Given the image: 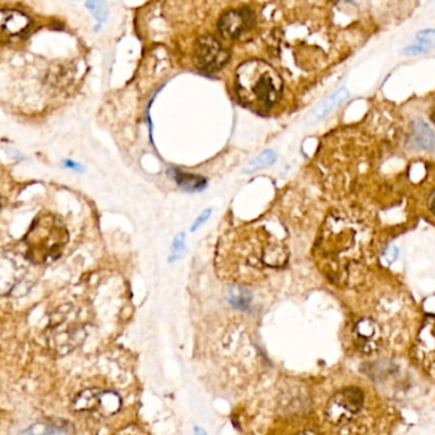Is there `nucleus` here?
<instances>
[{"instance_id":"obj_1","label":"nucleus","mask_w":435,"mask_h":435,"mask_svg":"<svg viewBox=\"0 0 435 435\" xmlns=\"http://www.w3.org/2000/svg\"><path fill=\"white\" fill-rule=\"evenodd\" d=\"M236 95L245 106L266 113L279 103L284 83L276 70L262 61H244L235 73Z\"/></svg>"},{"instance_id":"obj_2","label":"nucleus","mask_w":435,"mask_h":435,"mask_svg":"<svg viewBox=\"0 0 435 435\" xmlns=\"http://www.w3.org/2000/svg\"><path fill=\"white\" fill-rule=\"evenodd\" d=\"M68 243V231L54 215H40L25 237L27 258L36 264L58 259Z\"/></svg>"},{"instance_id":"obj_3","label":"nucleus","mask_w":435,"mask_h":435,"mask_svg":"<svg viewBox=\"0 0 435 435\" xmlns=\"http://www.w3.org/2000/svg\"><path fill=\"white\" fill-rule=\"evenodd\" d=\"M364 392L360 388H343L328 401L326 418L335 427H343L360 415L364 407Z\"/></svg>"},{"instance_id":"obj_4","label":"nucleus","mask_w":435,"mask_h":435,"mask_svg":"<svg viewBox=\"0 0 435 435\" xmlns=\"http://www.w3.org/2000/svg\"><path fill=\"white\" fill-rule=\"evenodd\" d=\"M81 332V326L70 321V313L67 312L50 323L49 342L58 352H68L83 341Z\"/></svg>"},{"instance_id":"obj_5","label":"nucleus","mask_w":435,"mask_h":435,"mask_svg":"<svg viewBox=\"0 0 435 435\" xmlns=\"http://www.w3.org/2000/svg\"><path fill=\"white\" fill-rule=\"evenodd\" d=\"M229 58V52L212 36L200 37L195 43L194 61L200 70L212 73L221 70Z\"/></svg>"},{"instance_id":"obj_6","label":"nucleus","mask_w":435,"mask_h":435,"mask_svg":"<svg viewBox=\"0 0 435 435\" xmlns=\"http://www.w3.org/2000/svg\"><path fill=\"white\" fill-rule=\"evenodd\" d=\"M255 25V14L252 9H233L226 12L218 22L220 34L230 39L236 40L244 34L249 32Z\"/></svg>"},{"instance_id":"obj_7","label":"nucleus","mask_w":435,"mask_h":435,"mask_svg":"<svg viewBox=\"0 0 435 435\" xmlns=\"http://www.w3.org/2000/svg\"><path fill=\"white\" fill-rule=\"evenodd\" d=\"M352 337H354V343L357 350L366 355L373 354L381 348V343L383 339L379 324L370 318L360 319L355 324L354 331H352Z\"/></svg>"},{"instance_id":"obj_8","label":"nucleus","mask_w":435,"mask_h":435,"mask_svg":"<svg viewBox=\"0 0 435 435\" xmlns=\"http://www.w3.org/2000/svg\"><path fill=\"white\" fill-rule=\"evenodd\" d=\"M416 357L421 365L435 376V319L427 321L416 341Z\"/></svg>"},{"instance_id":"obj_9","label":"nucleus","mask_w":435,"mask_h":435,"mask_svg":"<svg viewBox=\"0 0 435 435\" xmlns=\"http://www.w3.org/2000/svg\"><path fill=\"white\" fill-rule=\"evenodd\" d=\"M31 26V18L17 9L1 10V32L9 37L23 35Z\"/></svg>"},{"instance_id":"obj_10","label":"nucleus","mask_w":435,"mask_h":435,"mask_svg":"<svg viewBox=\"0 0 435 435\" xmlns=\"http://www.w3.org/2000/svg\"><path fill=\"white\" fill-rule=\"evenodd\" d=\"M407 146L411 149L418 151H432L435 148V134L427 123L423 120H414L411 124Z\"/></svg>"},{"instance_id":"obj_11","label":"nucleus","mask_w":435,"mask_h":435,"mask_svg":"<svg viewBox=\"0 0 435 435\" xmlns=\"http://www.w3.org/2000/svg\"><path fill=\"white\" fill-rule=\"evenodd\" d=\"M348 97V91L346 88H339V91L333 92L332 95L326 97L321 104L317 105L314 107L313 112L309 114L308 116V124H317V123L323 120L326 116H328L330 114L339 106L341 103H343Z\"/></svg>"},{"instance_id":"obj_12","label":"nucleus","mask_w":435,"mask_h":435,"mask_svg":"<svg viewBox=\"0 0 435 435\" xmlns=\"http://www.w3.org/2000/svg\"><path fill=\"white\" fill-rule=\"evenodd\" d=\"M104 391L97 388H88L79 392L78 394L72 401V409L76 412H91L101 407Z\"/></svg>"},{"instance_id":"obj_13","label":"nucleus","mask_w":435,"mask_h":435,"mask_svg":"<svg viewBox=\"0 0 435 435\" xmlns=\"http://www.w3.org/2000/svg\"><path fill=\"white\" fill-rule=\"evenodd\" d=\"M169 173L173 176L176 184L185 192H200L202 189H204L207 185L206 178H203L200 175L184 173L179 169H171Z\"/></svg>"},{"instance_id":"obj_14","label":"nucleus","mask_w":435,"mask_h":435,"mask_svg":"<svg viewBox=\"0 0 435 435\" xmlns=\"http://www.w3.org/2000/svg\"><path fill=\"white\" fill-rule=\"evenodd\" d=\"M275 161H276V152L273 149H266L255 158H253L252 161L245 166L244 173L253 174L255 171H259L262 169L270 167Z\"/></svg>"},{"instance_id":"obj_15","label":"nucleus","mask_w":435,"mask_h":435,"mask_svg":"<svg viewBox=\"0 0 435 435\" xmlns=\"http://www.w3.org/2000/svg\"><path fill=\"white\" fill-rule=\"evenodd\" d=\"M19 435H70V433L64 427L56 424L37 423L19 433Z\"/></svg>"},{"instance_id":"obj_16","label":"nucleus","mask_w":435,"mask_h":435,"mask_svg":"<svg viewBox=\"0 0 435 435\" xmlns=\"http://www.w3.org/2000/svg\"><path fill=\"white\" fill-rule=\"evenodd\" d=\"M252 301L251 294L244 288H235L230 291V303L237 309L246 310Z\"/></svg>"},{"instance_id":"obj_17","label":"nucleus","mask_w":435,"mask_h":435,"mask_svg":"<svg viewBox=\"0 0 435 435\" xmlns=\"http://www.w3.org/2000/svg\"><path fill=\"white\" fill-rule=\"evenodd\" d=\"M86 7L95 16L98 23H104L105 21L107 19L109 9H107V4L105 1H96V0L87 1Z\"/></svg>"},{"instance_id":"obj_18","label":"nucleus","mask_w":435,"mask_h":435,"mask_svg":"<svg viewBox=\"0 0 435 435\" xmlns=\"http://www.w3.org/2000/svg\"><path fill=\"white\" fill-rule=\"evenodd\" d=\"M185 234L180 233L178 234L175 237L174 243H173V248H171V257H170V261H176L182 257V254L184 252V248H185Z\"/></svg>"},{"instance_id":"obj_19","label":"nucleus","mask_w":435,"mask_h":435,"mask_svg":"<svg viewBox=\"0 0 435 435\" xmlns=\"http://www.w3.org/2000/svg\"><path fill=\"white\" fill-rule=\"evenodd\" d=\"M425 49H430L435 46V31L434 30H425L421 31L418 35V44Z\"/></svg>"},{"instance_id":"obj_20","label":"nucleus","mask_w":435,"mask_h":435,"mask_svg":"<svg viewBox=\"0 0 435 435\" xmlns=\"http://www.w3.org/2000/svg\"><path fill=\"white\" fill-rule=\"evenodd\" d=\"M211 213H212V209H206V211H203L202 213H200V218H197L195 221H194V224H193V226L191 227V231L194 233V231H197L198 229H200L207 220H209V216H211Z\"/></svg>"},{"instance_id":"obj_21","label":"nucleus","mask_w":435,"mask_h":435,"mask_svg":"<svg viewBox=\"0 0 435 435\" xmlns=\"http://www.w3.org/2000/svg\"><path fill=\"white\" fill-rule=\"evenodd\" d=\"M427 206H429V209L432 211V213L435 215V191L430 194V197L427 200Z\"/></svg>"},{"instance_id":"obj_22","label":"nucleus","mask_w":435,"mask_h":435,"mask_svg":"<svg viewBox=\"0 0 435 435\" xmlns=\"http://www.w3.org/2000/svg\"><path fill=\"white\" fill-rule=\"evenodd\" d=\"M194 435H207V433L202 427H194Z\"/></svg>"},{"instance_id":"obj_23","label":"nucleus","mask_w":435,"mask_h":435,"mask_svg":"<svg viewBox=\"0 0 435 435\" xmlns=\"http://www.w3.org/2000/svg\"><path fill=\"white\" fill-rule=\"evenodd\" d=\"M299 435H318V434H317L315 432H313V430H305V432H303V433H300V434Z\"/></svg>"},{"instance_id":"obj_24","label":"nucleus","mask_w":435,"mask_h":435,"mask_svg":"<svg viewBox=\"0 0 435 435\" xmlns=\"http://www.w3.org/2000/svg\"><path fill=\"white\" fill-rule=\"evenodd\" d=\"M430 119H432V122L434 123L435 124V107L434 110H433V113H432V115H430Z\"/></svg>"}]
</instances>
